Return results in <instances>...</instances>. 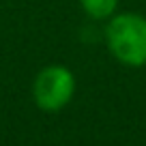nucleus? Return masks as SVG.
Instances as JSON below:
<instances>
[{
    "label": "nucleus",
    "mask_w": 146,
    "mask_h": 146,
    "mask_svg": "<svg viewBox=\"0 0 146 146\" xmlns=\"http://www.w3.org/2000/svg\"><path fill=\"white\" fill-rule=\"evenodd\" d=\"M110 54L125 67L146 64V17L137 13H118L105 28Z\"/></svg>",
    "instance_id": "f257e3e1"
},
{
    "label": "nucleus",
    "mask_w": 146,
    "mask_h": 146,
    "mask_svg": "<svg viewBox=\"0 0 146 146\" xmlns=\"http://www.w3.org/2000/svg\"><path fill=\"white\" fill-rule=\"evenodd\" d=\"M75 92V78L62 64H50L36 73L32 82V99L43 112H58Z\"/></svg>",
    "instance_id": "f03ea898"
},
{
    "label": "nucleus",
    "mask_w": 146,
    "mask_h": 146,
    "mask_svg": "<svg viewBox=\"0 0 146 146\" xmlns=\"http://www.w3.org/2000/svg\"><path fill=\"white\" fill-rule=\"evenodd\" d=\"M84 13L92 19H108L116 13L118 0H80Z\"/></svg>",
    "instance_id": "7ed1b4c3"
}]
</instances>
